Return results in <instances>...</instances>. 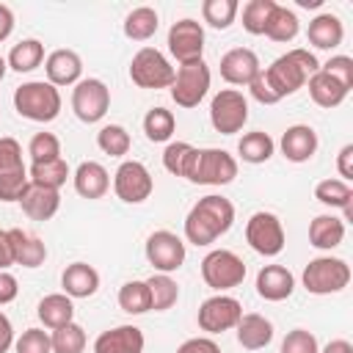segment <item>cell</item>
Instances as JSON below:
<instances>
[{
	"label": "cell",
	"mask_w": 353,
	"mask_h": 353,
	"mask_svg": "<svg viewBox=\"0 0 353 353\" xmlns=\"http://www.w3.org/2000/svg\"><path fill=\"white\" fill-rule=\"evenodd\" d=\"M17 292H19V284H17V279H14L8 270H0V306L11 303V301L17 298Z\"/></svg>",
	"instance_id": "db71d44e"
},
{
	"label": "cell",
	"mask_w": 353,
	"mask_h": 353,
	"mask_svg": "<svg viewBox=\"0 0 353 353\" xmlns=\"http://www.w3.org/2000/svg\"><path fill=\"white\" fill-rule=\"evenodd\" d=\"M143 331L138 325H116L97 336L94 353H143Z\"/></svg>",
	"instance_id": "ac0fdd59"
},
{
	"label": "cell",
	"mask_w": 353,
	"mask_h": 353,
	"mask_svg": "<svg viewBox=\"0 0 353 353\" xmlns=\"http://www.w3.org/2000/svg\"><path fill=\"white\" fill-rule=\"evenodd\" d=\"M273 152H276V141H273L268 132H262V130L245 132V135L240 138V143H237V154H240L245 163H251V165L268 163V160L273 157Z\"/></svg>",
	"instance_id": "836d02e7"
},
{
	"label": "cell",
	"mask_w": 353,
	"mask_h": 353,
	"mask_svg": "<svg viewBox=\"0 0 353 353\" xmlns=\"http://www.w3.org/2000/svg\"><path fill=\"white\" fill-rule=\"evenodd\" d=\"M281 353H320L317 336L306 328H292L284 339H281Z\"/></svg>",
	"instance_id": "bcb514c9"
},
{
	"label": "cell",
	"mask_w": 353,
	"mask_h": 353,
	"mask_svg": "<svg viewBox=\"0 0 353 353\" xmlns=\"http://www.w3.org/2000/svg\"><path fill=\"white\" fill-rule=\"evenodd\" d=\"M14 353H52L50 334L41 328H28L22 331L19 339H14Z\"/></svg>",
	"instance_id": "f6af8a7d"
},
{
	"label": "cell",
	"mask_w": 353,
	"mask_h": 353,
	"mask_svg": "<svg viewBox=\"0 0 353 353\" xmlns=\"http://www.w3.org/2000/svg\"><path fill=\"white\" fill-rule=\"evenodd\" d=\"M320 69V61L314 58V52L303 50V47H295L284 55H279L270 66H265V77L270 83V88L279 94V99L295 94L298 88L306 85V80Z\"/></svg>",
	"instance_id": "7a4b0ae2"
},
{
	"label": "cell",
	"mask_w": 353,
	"mask_h": 353,
	"mask_svg": "<svg viewBox=\"0 0 353 353\" xmlns=\"http://www.w3.org/2000/svg\"><path fill=\"white\" fill-rule=\"evenodd\" d=\"M298 3H301L303 8H317V6L323 3V0H298Z\"/></svg>",
	"instance_id": "91938a15"
},
{
	"label": "cell",
	"mask_w": 353,
	"mask_h": 353,
	"mask_svg": "<svg viewBox=\"0 0 353 353\" xmlns=\"http://www.w3.org/2000/svg\"><path fill=\"white\" fill-rule=\"evenodd\" d=\"M176 353H221V347L210 336H193V339H185L176 347Z\"/></svg>",
	"instance_id": "816d5d0a"
},
{
	"label": "cell",
	"mask_w": 353,
	"mask_h": 353,
	"mask_svg": "<svg viewBox=\"0 0 353 353\" xmlns=\"http://www.w3.org/2000/svg\"><path fill=\"white\" fill-rule=\"evenodd\" d=\"M14 265L11 259V243H8V229H0V270H8Z\"/></svg>",
	"instance_id": "6f0895ef"
},
{
	"label": "cell",
	"mask_w": 353,
	"mask_h": 353,
	"mask_svg": "<svg viewBox=\"0 0 353 353\" xmlns=\"http://www.w3.org/2000/svg\"><path fill=\"white\" fill-rule=\"evenodd\" d=\"M160 28V17L152 6H138L124 17V36L132 41H149Z\"/></svg>",
	"instance_id": "4dcf8cb0"
},
{
	"label": "cell",
	"mask_w": 353,
	"mask_h": 353,
	"mask_svg": "<svg viewBox=\"0 0 353 353\" xmlns=\"http://www.w3.org/2000/svg\"><path fill=\"white\" fill-rule=\"evenodd\" d=\"M17 174H28L22 163V146L17 138L3 135L0 138V176H17Z\"/></svg>",
	"instance_id": "7bdbcfd3"
},
{
	"label": "cell",
	"mask_w": 353,
	"mask_h": 353,
	"mask_svg": "<svg viewBox=\"0 0 353 353\" xmlns=\"http://www.w3.org/2000/svg\"><path fill=\"white\" fill-rule=\"evenodd\" d=\"M234 328H237V342L245 350H262V347H268L273 342V334H276L273 331V323L265 314H256V312L243 314Z\"/></svg>",
	"instance_id": "d4e9b609"
},
{
	"label": "cell",
	"mask_w": 353,
	"mask_h": 353,
	"mask_svg": "<svg viewBox=\"0 0 353 353\" xmlns=\"http://www.w3.org/2000/svg\"><path fill=\"white\" fill-rule=\"evenodd\" d=\"M243 317V306L237 298L232 295H212L199 306V328L207 334H223L229 328H234Z\"/></svg>",
	"instance_id": "9a60e30c"
},
{
	"label": "cell",
	"mask_w": 353,
	"mask_h": 353,
	"mask_svg": "<svg viewBox=\"0 0 353 353\" xmlns=\"http://www.w3.org/2000/svg\"><path fill=\"white\" fill-rule=\"evenodd\" d=\"M314 199L331 210H342L345 218H350V201H353V188L350 182H342V179H320L314 185Z\"/></svg>",
	"instance_id": "f546056e"
},
{
	"label": "cell",
	"mask_w": 353,
	"mask_h": 353,
	"mask_svg": "<svg viewBox=\"0 0 353 353\" xmlns=\"http://www.w3.org/2000/svg\"><path fill=\"white\" fill-rule=\"evenodd\" d=\"M320 69H323L325 74H331L334 80H339L347 91L353 88V58H350V55H334V58H328Z\"/></svg>",
	"instance_id": "c3c4849f"
},
{
	"label": "cell",
	"mask_w": 353,
	"mask_h": 353,
	"mask_svg": "<svg viewBox=\"0 0 353 353\" xmlns=\"http://www.w3.org/2000/svg\"><path fill=\"white\" fill-rule=\"evenodd\" d=\"M182 176L193 185H229L237 176V160L226 149H190Z\"/></svg>",
	"instance_id": "3957f363"
},
{
	"label": "cell",
	"mask_w": 353,
	"mask_h": 353,
	"mask_svg": "<svg viewBox=\"0 0 353 353\" xmlns=\"http://www.w3.org/2000/svg\"><path fill=\"white\" fill-rule=\"evenodd\" d=\"M295 290V276L284 265H265L256 273V295L265 301H287Z\"/></svg>",
	"instance_id": "ffe728a7"
},
{
	"label": "cell",
	"mask_w": 353,
	"mask_h": 353,
	"mask_svg": "<svg viewBox=\"0 0 353 353\" xmlns=\"http://www.w3.org/2000/svg\"><path fill=\"white\" fill-rule=\"evenodd\" d=\"M119 306L127 314H143L152 309V298H149V287L146 281H127L119 287Z\"/></svg>",
	"instance_id": "f35d334b"
},
{
	"label": "cell",
	"mask_w": 353,
	"mask_h": 353,
	"mask_svg": "<svg viewBox=\"0 0 353 353\" xmlns=\"http://www.w3.org/2000/svg\"><path fill=\"white\" fill-rule=\"evenodd\" d=\"M19 204H22V212L30 221H50L58 212V207H61V193L52 190V188H41V185H33L30 182L25 188Z\"/></svg>",
	"instance_id": "7402d4cb"
},
{
	"label": "cell",
	"mask_w": 353,
	"mask_h": 353,
	"mask_svg": "<svg viewBox=\"0 0 353 353\" xmlns=\"http://www.w3.org/2000/svg\"><path fill=\"white\" fill-rule=\"evenodd\" d=\"M61 91L47 80H28L14 88V110L39 124H50L61 113Z\"/></svg>",
	"instance_id": "277c9868"
},
{
	"label": "cell",
	"mask_w": 353,
	"mask_h": 353,
	"mask_svg": "<svg viewBox=\"0 0 353 353\" xmlns=\"http://www.w3.org/2000/svg\"><path fill=\"white\" fill-rule=\"evenodd\" d=\"M28 176H30L33 185L61 190V185H66V179L72 176V171H69V163L63 157H58V160H47V163H30Z\"/></svg>",
	"instance_id": "e575fe53"
},
{
	"label": "cell",
	"mask_w": 353,
	"mask_h": 353,
	"mask_svg": "<svg viewBox=\"0 0 353 353\" xmlns=\"http://www.w3.org/2000/svg\"><path fill=\"white\" fill-rule=\"evenodd\" d=\"M28 154L33 163H47V160H58L61 157V141L52 132H36L28 143Z\"/></svg>",
	"instance_id": "ee69618b"
},
{
	"label": "cell",
	"mask_w": 353,
	"mask_h": 353,
	"mask_svg": "<svg viewBox=\"0 0 353 353\" xmlns=\"http://www.w3.org/2000/svg\"><path fill=\"white\" fill-rule=\"evenodd\" d=\"M342 240H345V221H342V218H336V215H331V212L312 218V223H309V243H312L314 248L331 251V248H336Z\"/></svg>",
	"instance_id": "4316f807"
},
{
	"label": "cell",
	"mask_w": 353,
	"mask_h": 353,
	"mask_svg": "<svg viewBox=\"0 0 353 353\" xmlns=\"http://www.w3.org/2000/svg\"><path fill=\"white\" fill-rule=\"evenodd\" d=\"M317 132L309 127V124H292L284 130L279 146H281V154L290 160V163H306L314 157L317 152Z\"/></svg>",
	"instance_id": "d6986e66"
},
{
	"label": "cell",
	"mask_w": 353,
	"mask_h": 353,
	"mask_svg": "<svg viewBox=\"0 0 353 353\" xmlns=\"http://www.w3.org/2000/svg\"><path fill=\"white\" fill-rule=\"evenodd\" d=\"M97 146L110 157H124L130 152V146H132V138L121 124H105L97 132Z\"/></svg>",
	"instance_id": "ab89813d"
},
{
	"label": "cell",
	"mask_w": 353,
	"mask_h": 353,
	"mask_svg": "<svg viewBox=\"0 0 353 353\" xmlns=\"http://www.w3.org/2000/svg\"><path fill=\"white\" fill-rule=\"evenodd\" d=\"M168 52L176 58L179 66L204 61V28L201 22L185 17L168 28Z\"/></svg>",
	"instance_id": "4fadbf2b"
},
{
	"label": "cell",
	"mask_w": 353,
	"mask_h": 353,
	"mask_svg": "<svg viewBox=\"0 0 353 353\" xmlns=\"http://www.w3.org/2000/svg\"><path fill=\"white\" fill-rule=\"evenodd\" d=\"M174 130H176V119H174L171 110H165V108H160V105L152 108V110H146V116H143V132H146V138H149L152 143H165V141H171Z\"/></svg>",
	"instance_id": "8d00e7d4"
},
{
	"label": "cell",
	"mask_w": 353,
	"mask_h": 353,
	"mask_svg": "<svg viewBox=\"0 0 353 353\" xmlns=\"http://www.w3.org/2000/svg\"><path fill=\"white\" fill-rule=\"evenodd\" d=\"M248 121V99L237 88H221L210 102V124L221 135H234Z\"/></svg>",
	"instance_id": "ba28073f"
},
{
	"label": "cell",
	"mask_w": 353,
	"mask_h": 353,
	"mask_svg": "<svg viewBox=\"0 0 353 353\" xmlns=\"http://www.w3.org/2000/svg\"><path fill=\"white\" fill-rule=\"evenodd\" d=\"M336 171L342 176V182H350L353 179V143H345L336 154Z\"/></svg>",
	"instance_id": "f5cc1de1"
},
{
	"label": "cell",
	"mask_w": 353,
	"mask_h": 353,
	"mask_svg": "<svg viewBox=\"0 0 353 353\" xmlns=\"http://www.w3.org/2000/svg\"><path fill=\"white\" fill-rule=\"evenodd\" d=\"M201 279L207 287H212L218 292L240 287L245 279V262L229 248H212L201 259Z\"/></svg>",
	"instance_id": "52a82bcc"
},
{
	"label": "cell",
	"mask_w": 353,
	"mask_h": 353,
	"mask_svg": "<svg viewBox=\"0 0 353 353\" xmlns=\"http://www.w3.org/2000/svg\"><path fill=\"white\" fill-rule=\"evenodd\" d=\"M320 353H353V345L347 339H331Z\"/></svg>",
	"instance_id": "680465c9"
},
{
	"label": "cell",
	"mask_w": 353,
	"mask_h": 353,
	"mask_svg": "<svg viewBox=\"0 0 353 353\" xmlns=\"http://www.w3.org/2000/svg\"><path fill=\"white\" fill-rule=\"evenodd\" d=\"M11 345H14V325H11V320L0 312V353H8Z\"/></svg>",
	"instance_id": "11a10c76"
},
{
	"label": "cell",
	"mask_w": 353,
	"mask_h": 353,
	"mask_svg": "<svg viewBox=\"0 0 353 353\" xmlns=\"http://www.w3.org/2000/svg\"><path fill=\"white\" fill-rule=\"evenodd\" d=\"M245 240H248V245L256 254H262V256H279L284 251L287 234H284V226H281L279 215H273L268 210H259L245 223Z\"/></svg>",
	"instance_id": "30bf717a"
},
{
	"label": "cell",
	"mask_w": 353,
	"mask_h": 353,
	"mask_svg": "<svg viewBox=\"0 0 353 353\" xmlns=\"http://www.w3.org/2000/svg\"><path fill=\"white\" fill-rule=\"evenodd\" d=\"M248 91H251V97H254L259 105H276V102H281V99H279V94L270 88V83H268L265 72H259V74L248 83Z\"/></svg>",
	"instance_id": "f907efd6"
},
{
	"label": "cell",
	"mask_w": 353,
	"mask_h": 353,
	"mask_svg": "<svg viewBox=\"0 0 353 353\" xmlns=\"http://www.w3.org/2000/svg\"><path fill=\"white\" fill-rule=\"evenodd\" d=\"M6 72H8V63H6V58H3V55H0V80H3V77H6Z\"/></svg>",
	"instance_id": "94428289"
},
{
	"label": "cell",
	"mask_w": 353,
	"mask_h": 353,
	"mask_svg": "<svg viewBox=\"0 0 353 353\" xmlns=\"http://www.w3.org/2000/svg\"><path fill=\"white\" fill-rule=\"evenodd\" d=\"M8 243H11V259H14V265H22V268H39V265H44V259H47V245L36 237V234H30V232H25V229H8Z\"/></svg>",
	"instance_id": "603a6c76"
},
{
	"label": "cell",
	"mask_w": 353,
	"mask_h": 353,
	"mask_svg": "<svg viewBox=\"0 0 353 353\" xmlns=\"http://www.w3.org/2000/svg\"><path fill=\"white\" fill-rule=\"evenodd\" d=\"M44 72H47V83L58 85H77L80 74H83V61L74 50H52L44 58Z\"/></svg>",
	"instance_id": "e0dca14e"
},
{
	"label": "cell",
	"mask_w": 353,
	"mask_h": 353,
	"mask_svg": "<svg viewBox=\"0 0 353 353\" xmlns=\"http://www.w3.org/2000/svg\"><path fill=\"white\" fill-rule=\"evenodd\" d=\"M110 108V88L99 77H83L72 88V110L83 124H97Z\"/></svg>",
	"instance_id": "9c48e42d"
},
{
	"label": "cell",
	"mask_w": 353,
	"mask_h": 353,
	"mask_svg": "<svg viewBox=\"0 0 353 353\" xmlns=\"http://www.w3.org/2000/svg\"><path fill=\"white\" fill-rule=\"evenodd\" d=\"M190 149L193 146L188 141H171L165 146V152H163V168L168 174H174V176H182V168H185V160H188Z\"/></svg>",
	"instance_id": "7dc6e473"
},
{
	"label": "cell",
	"mask_w": 353,
	"mask_h": 353,
	"mask_svg": "<svg viewBox=\"0 0 353 353\" xmlns=\"http://www.w3.org/2000/svg\"><path fill=\"white\" fill-rule=\"evenodd\" d=\"M113 190L124 204H141L152 196L154 179L141 160H124L113 174Z\"/></svg>",
	"instance_id": "5bb4252c"
},
{
	"label": "cell",
	"mask_w": 353,
	"mask_h": 353,
	"mask_svg": "<svg viewBox=\"0 0 353 353\" xmlns=\"http://www.w3.org/2000/svg\"><path fill=\"white\" fill-rule=\"evenodd\" d=\"M28 185H30V176L28 174L0 176V201H19Z\"/></svg>",
	"instance_id": "681fc988"
},
{
	"label": "cell",
	"mask_w": 353,
	"mask_h": 353,
	"mask_svg": "<svg viewBox=\"0 0 353 353\" xmlns=\"http://www.w3.org/2000/svg\"><path fill=\"white\" fill-rule=\"evenodd\" d=\"M61 287L69 298H91L99 290V273L88 262H72L61 273Z\"/></svg>",
	"instance_id": "cb8c5ba5"
},
{
	"label": "cell",
	"mask_w": 353,
	"mask_h": 353,
	"mask_svg": "<svg viewBox=\"0 0 353 353\" xmlns=\"http://www.w3.org/2000/svg\"><path fill=\"white\" fill-rule=\"evenodd\" d=\"M143 254H146V262H149L157 273H168V276H171L174 270H179V268L185 265V256H188L185 240H182L179 234L168 232V229L152 232V234L146 237Z\"/></svg>",
	"instance_id": "8fae6325"
},
{
	"label": "cell",
	"mask_w": 353,
	"mask_h": 353,
	"mask_svg": "<svg viewBox=\"0 0 353 353\" xmlns=\"http://www.w3.org/2000/svg\"><path fill=\"white\" fill-rule=\"evenodd\" d=\"M174 72L176 69L157 47H141L130 61V80L138 88H171Z\"/></svg>",
	"instance_id": "8992f818"
},
{
	"label": "cell",
	"mask_w": 353,
	"mask_h": 353,
	"mask_svg": "<svg viewBox=\"0 0 353 353\" xmlns=\"http://www.w3.org/2000/svg\"><path fill=\"white\" fill-rule=\"evenodd\" d=\"M41 61H44V44L39 39H22L19 44L11 47V52L6 58L8 69H14L19 74H28V72L39 69Z\"/></svg>",
	"instance_id": "d6a6232c"
},
{
	"label": "cell",
	"mask_w": 353,
	"mask_h": 353,
	"mask_svg": "<svg viewBox=\"0 0 353 353\" xmlns=\"http://www.w3.org/2000/svg\"><path fill=\"white\" fill-rule=\"evenodd\" d=\"M50 342H52V353H83L85 350V331L83 325H77L74 320L55 328L50 334Z\"/></svg>",
	"instance_id": "60d3db41"
},
{
	"label": "cell",
	"mask_w": 353,
	"mask_h": 353,
	"mask_svg": "<svg viewBox=\"0 0 353 353\" xmlns=\"http://www.w3.org/2000/svg\"><path fill=\"white\" fill-rule=\"evenodd\" d=\"M210 91V66L204 61L185 63L174 72L171 83V99L179 108H196Z\"/></svg>",
	"instance_id": "7c38bea8"
},
{
	"label": "cell",
	"mask_w": 353,
	"mask_h": 353,
	"mask_svg": "<svg viewBox=\"0 0 353 353\" xmlns=\"http://www.w3.org/2000/svg\"><path fill=\"white\" fill-rule=\"evenodd\" d=\"M72 182H74V190L77 196L83 199H102L108 190H110V174L102 163L97 160H83L74 174H72Z\"/></svg>",
	"instance_id": "44dd1931"
},
{
	"label": "cell",
	"mask_w": 353,
	"mask_h": 353,
	"mask_svg": "<svg viewBox=\"0 0 353 353\" xmlns=\"http://www.w3.org/2000/svg\"><path fill=\"white\" fill-rule=\"evenodd\" d=\"M306 85H309L312 102L320 105V108H328V110L336 108V105H342L345 97H347V88H345L339 80H334L331 74H325L323 69H317V72L306 80Z\"/></svg>",
	"instance_id": "83f0119b"
},
{
	"label": "cell",
	"mask_w": 353,
	"mask_h": 353,
	"mask_svg": "<svg viewBox=\"0 0 353 353\" xmlns=\"http://www.w3.org/2000/svg\"><path fill=\"white\" fill-rule=\"evenodd\" d=\"M237 11H240L237 0H204L201 3V17L215 30H226L237 19Z\"/></svg>",
	"instance_id": "74e56055"
},
{
	"label": "cell",
	"mask_w": 353,
	"mask_h": 353,
	"mask_svg": "<svg viewBox=\"0 0 353 353\" xmlns=\"http://www.w3.org/2000/svg\"><path fill=\"white\" fill-rule=\"evenodd\" d=\"M234 223V204L218 193L199 199L185 218V237L193 245H212Z\"/></svg>",
	"instance_id": "6da1fadb"
},
{
	"label": "cell",
	"mask_w": 353,
	"mask_h": 353,
	"mask_svg": "<svg viewBox=\"0 0 353 353\" xmlns=\"http://www.w3.org/2000/svg\"><path fill=\"white\" fill-rule=\"evenodd\" d=\"M306 39L312 47L317 50H334L342 44L345 39V25L336 14H317L312 22H309V30H306Z\"/></svg>",
	"instance_id": "484cf974"
},
{
	"label": "cell",
	"mask_w": 353,
	"mask_h": 353,
	"mask_svg": "<svg viewBox=\"0 0 353 353\" xmlns=\"http://www.w3.org/2000/svg\"><path fill=\"white\" fill-rule=\"evenodd\" d=\"M301 281L312 295H334L350 284V265L339 256H314L303 268Z\"/></svg>",
	"instance_id": "5b68a950"
},
{
	"label": "cell",
	"mask_w": 353,
	"mask_h": 353,
	"mask_svg": "<svg viewBox=\"0 0 353 353\" xmlns=\"http://www.w3.org/2000/svg\"><path fill=\"white\" fill-rule=\"evenodd\" d=\"M14 33V11L0 3V41H6Z\"/></svg>",
	"instance_id": "9f6ffc18"
},
{
	"label": "cell",
	"mask_w": 353,
	"mask_h": 353,
	"mask_svg": "<svg viewBox=\"0 0 353 353\" xmlns=\"http://www.w3.org/2000/svg\"><path fill=\"white\" fill-rule=\"evenodd\" d=\"M259 72H262V63L256 52L248 47H234L221 55V77L229 85H248Z\"/></svg>",
	"instance_id": "2e32d148"
},
{
	"label": "cell",
	"mask_w": 353,
	"mask_h": 353,
	"mask_svg": "<svg viewBox=\"0 0 353 353\" xmlns=\"http://www.w3.org/2000/svg\"><path fill=\"white\" fill-rule=\"evenodd\" d=\"M146 287H149V298H152V309L154 312H168L179 301V284L168 273L149 276L146 279Z\"/></svg>",
	"instance_id": "d590c367"
},
{
	"label": "cell",
	"mask_w": 353,
	"mask_h": 353,
	"mask_svg": "<svg viewBox=\"0 0 353 353\" xmlns=\"http://www.w3.org/2000/svg\"><path fill=\"white\" fill-rule=\"evenodd\" d=\"M298 30H301L298 14L292 8L276 3L273 11H270V17H268V22H265V33L262 36H268L273 41H292L298 36Z\"/></svg>",
	"instance_id": "1f68e13d"
},
{
	"label": "cell",
	"mask_w": 353,
	"mask_h": 353,
	"mask_svg": "<svg viewBox=\"0 0 353 353\" xmlns=\"http://www.w3.org/2000/svg\"><path fill=\"white\" fill-rule=\"evenodd\" d=\"M273 6H276V0H248L243 6V28H245V33L262 36L265 33V22H268Z\"/></svg>",
	"instance_id": "b9f144b4"
},
{
	"label": "cell",
	"mask_w": 353,
	"mask_h": 353,
	"mask_svg": "<svg viewBox=\"0 0 353 353\" xmlns=\"http://www.w3.org/2000/svg\"><path fill=\"white\" fill-rule=\"evenodd\" d=\"M36 314H39V320H41L50 331H55V328H61V325H66V323L74 320V303H72L69 295L52 292V295H44V298L39 301Z\"/></svg>",
	"instance_id": "f1b7e54d"
}]
</instances>
